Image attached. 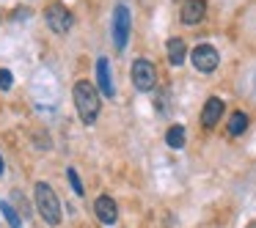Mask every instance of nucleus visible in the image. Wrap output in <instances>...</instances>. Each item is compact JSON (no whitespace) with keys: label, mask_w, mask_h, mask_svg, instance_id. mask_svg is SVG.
<instances>
[{"label":"nucleus","mask_w":256,"mask_h":228,"mask_svg":"<svg viewBox=\"0 0 256 228\" xmlns=\"http://www.w3.org/2000/svg\"><path fill=\"white\" fill-rule=\"evenodd\" d=\"M245 129H248V116H245L242 110L232 113V118H228V135L232 138H237V135H242Z\"/></svg>","instance_id":"f8f14e48"},{"label":"nucleus","mask_w":256,"mask_h":228,"mask_svg":"<svg viewBox=\"0 0 256 228\" xmlns=\"http://www.w3.org/2000/svg\"><path fill=\"white\" fill-rule=\"evenodd\" d=\"M12 198L20 204V209H22V215H28V212H30V209H28V201H25V195L20 193V190H14V193H12Z\"/></svg>","instance_id":"f3484780"},{"label":"nucleus","mask_w":256,"mask_h":228,"mask_svg":"<svg viewBox=\"0 0 256 228\" xmlns=\"http://www.w3.org/2000/svg\"><path fill=\"white\" fill-rule=\"evenodd\" d=\"M206 14V0H188L182 6V22L184 25H198Z\"/></svg>","instance_id":"1a4fd4ad"},{"label":"nucleus","mask_w":256,"mask_h":228,"mask_svg":"<svg viewBox=\"0 0 256 228\" xmlns=\"http://www.w3.org/2000/svg\"><path fill=\"white\" fill-rule=\"evenodd\" d=\"M44 19H47V25H50L52 33H66V30L72 28V14H69L61 3H56V6L47 8Z\"/></svg>","instance_id":"423d86ee"},{"label":"nucleus","mask_w":256,"mask_h":228,"mask_svg":"<svg viewBox=\"0 0 256 228\" xmlns=\"http://www.w3.org/2000/svg\"><path fill=\"white\" fill-rule=\"evenodd\" d=\"M94 212H96V217H100V223H105V226H113V223L118 220V206L110 195H100V198L94 201Z\"/></svg>","instance_id":"0eeeda50"},{"label":"nucleus","mask_w":256,"mask_h":228,"mask_svg":"<svg viewBox=\"0 0 256 228\" xmlns=\"http://www.w3.org/2000/svg\"><path fill=\"white\" fill-rule=\"evenodd\" d=\"M132 83L138 91H152L157 85V69L152 61H146V58H138V61L132 63Z\"/></svg>","instance_id":"20e7f679"},{"label":"nucleus","mask_w":256,"mask_h":228,"mask_svg":"<svg viewBox=\"0 0 256 228\" xmlns=\"http://www.w3.org/2000/svg\"><path fill=\"white\" fill-rule=\"evenodd\" d=\"M184 127L182 124H174V127H168V132H166V143L171 146V149H182L184 146Z\"/></svg>","instance_id":"ddd939ff"},{"label":"nucleus","mask_w":256,"mask_h":228,"mask_svg":"<svg viewBox=\"0 0 256 228\" xmlns=\"http://www.w3.org/2000/svg\"><path fill=\"white\" fill-rule=\"evenodd\" d=\"M12 85H14L12 72H8V69H0V91H8Z\"/></svg>","instance_id":"dca6fc26"},{"label":"nucleus","mask_w":256,"mask_h":228,"mask_svg":"<svg viewBox=\"0 0 256 228\" xmlns=\"http://www.w3.org/2000/svg\"><path fill=\"white\" fill-rule=\"evenodd\" d=\"M72 96H74V107L80 113V121L91 127L100 116V94H96V88L88 80H80V83H74Z\"/></svg>","instance_id":"f257e3e1"},{"label":"nucleus","mask_w":256,"mask_h":228,"mask_svg":"<svg viewBox=\"0 0 256 228\" xmlns=\"http://www.w3.org/2000/svg\"><path fill=\"white\" fill-rule=\"evenodd\" d=\"M190 58H193V66L198 69V72L210 74L218 69V63H220V55H218V50L212 44H198L193 52H190Z\"/></svg>","instance_id":"39448f33"},{"label":"nucleus","mask_w":256,"mask_h":228,"mask_svg":"<svg viewBox=\"0 0 256 228\" xmlns=\"http://www.w3.org/2000/svg\"><path fill=\"white\" fill-rule=\"evenodd\" d=\"M36 209H39L42 220L47 226H58L61 223V201H58L56 190L47 182H36Z\"/></svg>","instance_id":"f03ea898"},{"label":"nucleus","mask_w":256,"mask_h":228,"mask_svg":"<svg viewBox=\"0 0 256 228\" xmlns=\"http://www.w3.org/2000/svg\"><path fill=\"white\" fill-rule=\"evenodd\" d=\"M96 83H100L102 96L116 94V88H113V77H110V61H108V58H100V61H96Z\"/></svg>","instance_id":"9d476101"},{"label":"nucleus","mask_w":256,"mask_h":228,"mask_svg":"<svg viewBox=\"0 0 256 228\" xmlns=\"http://www.w3.org/2000/svg\"><path fill=\"white\" fill-rule=\"evenodd\" d=\"M3 171H6V165H3V157H0V173H3Z\"/></svg>","instance_id":"a211bd4d"},{"label":"nucleus","mask_w":256,"mask_h":228,"mask_svg":"<svg viewBox=\"0 0 256 228\" xmlns=\"http://www.w3.org/2000/svg\"><path fill=\"white\" fill-rule=\"evenodd\" d=\"M223 110H226L223 102L218 99V96H210V99L204 102V110H201V124H204L206 129H212L223 118Z\"/></svg>","instance_id":"6e6552de"},{"label":"nucleus","mask_w":256,"mask_h":228,"mask_svg":"<svg viewBox=\"0 0 256 228\" xmlns=\"http://www.w3.org/2000/svg\"><path fill=\"white\" fill-rule=\"evenodd\" d=\"M0 212L6 215V220H8V226H12V228H22V220H20V215L14 212V206L8 204V201H3V204H0Z\"/></svg>","instance_id":"4468645a"},{"label":"nucleus","mask_w":256,"mask_h":228,"mask_svg":"<svg viewBox=\"0 0 256 228\" xmlns=\"http://www.w3.org/2000/svg\"><path fill=\"white\" fill-rule=\"evenodd\" d=\"M66 176H69V184H72V190L78 195H83L86 190H83V182H80V176H78V171L74 168H66Z\"/></svg>","instance_id":"2eb2a0df"},{"label":"nucleus","mask_w":256,"mask_h":228,"mask_svg":"<svg viewBox=\"0 0 256 228\" xmlns=\"http://www.w3.org/2000/svg\"><path fill=\"white\" fill-rule=\"evenodd\" d=\"M130 30H132L130 8L122 3V6H116V11H113V41H116V50H124V47H127Z\"/></svg>","instance_id":"7ed1b4c3"},{"label":"nucleus","mask_w":256,"mask_h":228,"mask_svg":"<svg viewBox=\"0 0 256 228\" xmlns=\"http://www.w3.org/2000/svg\"><path fill=\"white\" fill-rule=\"evenodd\" d=\"M184 58H188V44L182 39H168V61H171V66H182Z\"/></svg>","instance_id":"9b49d317"}]
</instances>
